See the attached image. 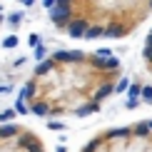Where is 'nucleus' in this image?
<instances>
[{"label":"nucleus","mask_w":152,"mask_h":152,"mask_svg":"<svg viewBox=\"0 0 152 152\" xmlns=\"http://www.w3.org/2000/svg\"><path fill=\"white\" fill-rule=\"evenodd\" d=\"M122 65L110 53H55L33 70L23 90V107L40 117L92 115L115 92Z\"/></svg>","instance_id":"nucleus-1"},{"label":"nucleus","mask_w":152,"mask_h":152,"mask_svg":"<svg viewBox=\"0 0 152 152\" xmlns=\"http://www.w3.org/2000/svg\"><path fill=\"white\" fill-rule=\"evenodd\" d=\"M50 15L72 37H125L152 15V0H65L53 5Z\"/></svg>","instance_id":"nucleus-2"},{"label":"nucleus","mask_w":152,"mask_h":152,"mask_svg":"<svg viewBox=\"0 0 152 152\" xmlns=\"http://www.w3.org/2000/svg\"><path fill=\"white\" fill-rule=\"evenodd\" d=\"M80 152H152V120L105 130Z\"/></svg>","instance_id":"nucleus-3"},{"label":"nucleus","mask_w":152,"mask_h":152,"mask_svg":"<svg viewBox=\"0 0 152 152\" xmlns=\"http://www.w3.org/2000/svg\"><path fill=\"white\" fill-rule=\"evenodd\" d=\"M0 152H45V145L28 127L0 125Z\"/></svg>","instance_id":"nucleus-4"},{"label":"nucleus","mask_w":152,"mask_h":152,"mask_svg":"<svg viewBox=\"0 0 152 152\" xmlns=\"http://www.w3.org/2000/svg\"><path fill=\"white\" fill-rule=\"evenodd\" d=\"M145 65H147V70L152 72V30H150L147 40H145Z\"/></svg>","instance_id":"nucleus-5"},{"label":"nucleus","mask_w":152,"mask_h":152,"mask_svg":"<svg viewBox=\"0 0 152 152\" xmlns=\"http://www.w3.org/2000/svg\"><path fill=\"white\" fill-rule=\"evenodd\" d=\"M0 20H3V15H0Z\"/></svg>","instance_id":"nucleus-6"}]
</instances>
